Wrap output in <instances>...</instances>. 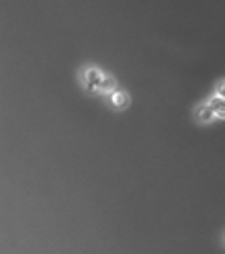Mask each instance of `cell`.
<instances>
[{
  "label": "cell",
  "mask_w": 225,
  "mask_h": 254,
  "mask_svg": "<svg viewBox=\"0 0 225 254\" xmlns=\"http://www.w3.org/2000/svg\"><path fill=\"white\" fill-rule=\"evenodd\" d=\"M215 117H217V115H215V111H213V107L209 105V103L199 105L197 111H195V119H197L199 123H211Z\"/></svg>",
  "instance_id": "7a4b0ae2"
},
{
  "label": "cell",
  "mask_w": 225,
  "mask_h": 254,
  "mask_svg": "<svg viewBox=\"0 0 225 254\" xmlns=\"http://www.w3.org/2000/svg\"><path fill=\"white\" fill-rule=\"evenodd\" d=\"M209 105L213 107L215 115H217L219 119H225V99H223V97H219V94H215V97L209 99Z\"/></svg>",
  "instance_id": "5b68a950"
},
{
  "label": "cell",
  "mask_w": 225,
  "mask_h": 254,
  "mask_svg": "<svg viewBox=\"0 0 225 254\" xmlns=\"http://www.w3.org/2000/svg\"><path fill=\"white\" fill-rule=\"evenodd\" d=\"M109 101H111V105L115 107L117 111H123V109H127L129 107V103H131V99H129V94H127L125 90H115L109 97Z\"/></svg>",
  "instance_id": "3957f363"
},
{
  "label": "cell",
  "mask_w": 225,
  "mask_h": 254,
  "mask_svg": "<svg viewBox=\"0 0 225 254\" xmlns=\"http://www.w3.org/2000/svg\"><path fill=\"white\" fill-rule=\"evenodd\" d=\"M223 240H225V238H223Z\"/></svg>",
  "instance_id": "52a82bcc"
},
{
  "label": "cell",
  "mask_w": 225,
  "mask_h": 254,
  "mask_svg": "<svg viewBox=\"0 0 225 254\" xmlns=\"http://www.w3.org/2000/svg\"><path fill=\"white\" fill-rule=\"evenodd\" d=\"M115 90H117V80H115V78H112L111 74H105L99 92H103V94H107V97H111V94L115 92Z\"/></svg>",
  "instance_id": "277c9868"
},
{
  "label": "cell",
  "mask_w": 225,
  "mask_h": 254,
  "mask_svg": "<svg viewBox=\"0 0 225 254\" xmlns=\"http://www.w3.org/2000/svg\"><path fill=\"white\" fill-rule=\"evenodd\" d=\"M217 94H219V97H223V99H225V80L217 84Z\"/></svg>",
  "instance_id": "8992f818"
},
{
  "label": "cell",
  "mask_w": 225,
  "mask_h": 254,
  "mask_svg": "<svg viewBox=\"0 0 225 254\" xmlns=\"http://www.w3.org/2000/svg\"><path fill=\"white\" fill-rule=\"evenodd\" d=\"M80 76H82V84H84V88H86L88 92H99L105 72H101L96 66H86Z\"/></svg>",
  "instance_id": "6da1fadb"
}]
</instances>
